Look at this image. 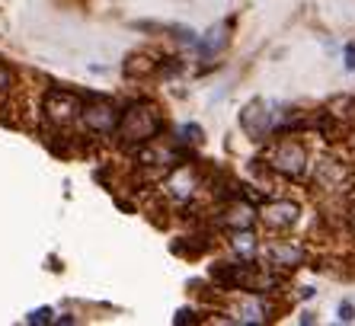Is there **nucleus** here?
I'll list each match as a JSON object with an SVG mask.
<instances>
[{"label": "nucleus", "instance_id": "1a4fd4ad", "mask_svg": "<svg viewBox=\"0 0 355 326\" xmlns=\"http://www.w3.org/2000/svg\"><path fill=\"white\" fill-rule=\"evenodd\" d=\"M166 196L173 198L176 205H186V202H192L196 198V192H198V176H196V170L192 166H176L173 173H170V180H166Z\"/></svg>", "mask_w": 355, "mask_h": 326}, {"label": "nucleus", "instance_id": "f3484780", "mask_svg": "<svg viewBox=\"0 0 355 326\" xmlns=\"http://www.w3.org/2000/svg\"><path fill=\"white\" fill-rule=\"evenodd\" d=\"M10 87H13V71H10V67L0 61V93L10 90Z\"/></svg>", "mask_w": 355, "mask_h": 326}, {"label": "nucleus", "instance_id": "ddd939ff", "mask_svg": "<svg viewBox=\"0 0 355 326\" xmlns=\"http://www.w3.org/2000/svg\"><path fill=\"white\" fill-rule=\"evenodd\" d=\"M231 250L240 256V259H253V256L259 253V237L253 234V228L231 230Z\"/></svg>", "mask_w": 355, "mask_h": 326}, {"label": "nucleus", "instance_id": "4468645a", "mask_svg": "<svg viewBox=\"0 0 355 326\" xmlns=\"http://www.w3.org/2000/svg\"><path fill=\"white\" fill-rule=\"evenodd\" d=\"M327 112H330L333 122L352 128V125H355V96H349V93H343V96H333L330 106H327Z\"/></svg>", "mask_w": 355, "mask_h": 326}, {"label": "nucleus", "instance_id": "f257e3e1", "mask_svg": "<svg viewBox=\"0 0 355 326\" xmlns=\"http://www.w3.org/2000/svg\"><path fill=\"white\" fill-rule=\"evenodd\" d=\"M263 163L275 176H282V180H288V182L311 180V170H314V157H311L307 144L297 138H288V135H282V141H275L269 147V154H266Z\"/></svg>", "mask_w": 355, "mask_h": 326}, {"label": "nucleus", "instance_id": "f03ea898", "mask_svg": "<svg viewBox=\"0 0 355 326\" xmlns=\"http://www.w3.org/2000/svg\"><path fill=\"white\" fill-rule=\"evenodd\" d=\"M164 131V115L160 109L150 103V99H141V103H132V106L122 112L119 119V141L125 147H141V144H150Z\"/></svg>", "mask_w": 355, "mask_h": 326}, {"label": "nucleus", "instance_id": "a211bd4d", "mask_svg": "<svg viewBox=\"0 0 355 326\" xmlns=\"http://www.w3.org/2000/svg\"><path fill=\"white\" fill-rule=\"evenodd\" d=\"M339 320H343V323H352V320H355L352 301H343V304H339Z\"/></svg>", "mask_w": 355, "mask_h": 326}, {"label": "nucleus", "instance_id": "dca6fc26", "mask_svg": "<svg viewBox=\"0 0 355 326\" xmlns=\"http://www.w3.org/2000/svg\"><path fill=\"white\" fill-rule=\"evenodd\" d=\"M180 135H182V141H192V144L202 141V128H198V125H182Z\"/></svg>", "mask_w": 355, "mask_h": 326}, {"label": "nucleus", "instance_id": "aec40b11", "mask_svg": "<svg viewBox=\"0 0 355 326\" xmlns=\"http://www.w3.org/2000/svg\"><path fill=\"white\" fill-rule=\"evenodd\" d=\"M349 221H352V234H355V208H352V214H349Z\"/></svg>", "mask_w": 355, "mask_h": 326}, {"label": "nucleus", "instance_id": "2eb2a0df", "mask_svg": "<svg viewBox=\"0 0 355 326\" xmlns=\"http://www.w3.org/2000/svg\"><path fill=\"white\" fill-rule=\"evenodd\" d=\"M51 317H55V314H51V307H39V310H33V314H29V317H26V323H51Z\"/></svg>", "mask_w": 355, "mask_h": 326}, {"label": "nucleus", "instance_id": "9b49d317", "mask_svg": "<svg viewBox=\"0 0 355 326\" xmlns=\"http://www.w3.org/2000/svg\"><path fill=\"white\" fill-rule=\"evenodd\" d=\"M257 205L253 202H243V198H231L227 208H224V228L227 230H243V228H253V221H257Z\"/></svg>", "mask_w": 355, "mask_h": 326}, {"label": "nucleus", "instance_id": "20e7f679", "mask_svg": "<svg viewBox=\"0 0 355 326\" xmlns=\"http://www.w3.org/2000/svg\"><path fill=\"white\" fill-rule=\"evenodd\" d=\"M240 128L247 131V138L266 141L275 131L272 106H269L266 99H253V103H247V106H243V112H240Z\"/></svg>", "mask_w": 355, "mask_h": 326}, {"label": "nucleus", "instance_id": "0eeeda50", "mask_svg": "<svg viewBox=\"0 0 355 326\" xmlns=\"http://www.w3.org/2000/svg\"><path fill=\"white\" fill-rule=\"evenodd\" d=\"M80 96H74V93L67 90H51L49 96H45V115H49L55 125H71L80 119Z\"/></svg>", "mask_w": 355, "mask_h": 326}, {"label": "nucleus", "instance_id": "423d86ee", "mask_svg": "<svg viewBox=\"0 0 355 326\" xmlns=\"http://www.w3.org/2000/svg\"><path fill=\"white\" fill-rule=\"evenodd\" d=\"M119 119H122V112H119L109 99H90V103L80 109V122L87 125V131H93V135H112V131L119 128Z\"/></svg>", "mask_w": 355, "mask_h": 326}, {"label": "nucleus", "instance_id": "f8f14e48", "mask_svg": "<svg viewBox=\"0 0 355 326\" xmlns=\"http://www.w3.org/2000/svg\"><path fill=\"white\" fill-rule=\"evenodd\" d=\"M224 45H227V23H215L205 35H202V42H198V55L215 58V55H221Z\"/></svg>", "mask_w": 355, "mask_h": 326}, {"label": "nucleus", "instance_id": "7ed1b4c3", "mask_svg": "<svg viewBox=\"0 0 355 326\" xmlns=\"http://www.w3.org/2000/svg\"><path fill=\"white\" fill-rule=\"evenodd\" d=\"M257 214L272 234H285L301 221V205L295 198H269L257 208Z\"/></svg>", "mask_w": 355, "mask_h": 326}, {"label": "nucleus", "instance_id": "6ab92c4d", "mask_svg": "<svg viewBox=\"0 0 355 326\" xmlns=\"http://www.w3.org/2000/svg\"><path fill=\"white\" fill-rule=\"evenodd\" d=\"M346 71H355V45H346Z\"/></svg>", "mask_w": 355, "mask_h": 326}, {"label": "nucleus", "instance_id": "9d476101", "mask_svg": "<svg viewBox=\"0 0 355 326\" xmlns=\"http://www.w3.org/2000/svg\"><path fill=\"white\" fill-rule=\"evenodd\" d=\"M234 314V323H266V320H272L269 314V304L263 301V294H253V291H243V298H240V304L231 310Z\"/></svg>", "mask_w": 355, "mask_h": 326}, {"label": "nucleus", "instance_id": "6e6552de", "mask_svg": "<svg viewBox=\"0 0 355 326\" xmlns=\"http://www.w3.org/2000/svg\"><path fill=\"white\" fill-rule=\"evenodd\" d=\"M304 259H307L304 246L291 243V240H272L266 246V262L272 269H297V266H304Z\"/></svg>", "mask_w": 355, "mask_h": 326}, {"label": "nucleus", "instance_id": "39448f33", "mask_svg": "<svg viewBox=\"0 0 355 326\" xmlns=\"http://www.w3.org/2000/svg\"><path fill=\"white\" fill-rule=\"evenodd\" d=\"M355 180V170L343 160H320L311 170V182L320 186L323 192H346Z\"/></svg>", "mask_w": 355, "mask_h": 326}]
</instances>
